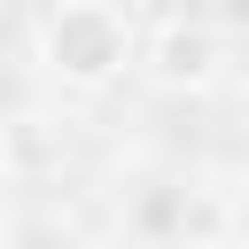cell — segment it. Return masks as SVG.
I'll return each mask as SVG.
<instances>
[{"mask_svg": "<svg viewBox=\"0 0 249 249\" xmlns=\"http://www.w3.org/2000/svg\"><path fill=\"white\" fill-rule=\"evenodd\" d=\"M47 47H54V62H62L70 78H101V70L124 62V23H117L109 8H86V0H78V8L54 16Z\"/></svg>", "mask_w": 249, "mask_h": 249, "instance_id": "cell-1", "label": "cell"}, {"mask_svg": "<svg viewBox=\"0 0 249 249\" xmlns=\"http://www.w3.org/2000/svg\"><path fill=\"white\" fill-rule=\"evenodd\" d=\"M163 70H171V78H179V70H187V78L210 70V39H202V31H171V39H163Z\"/></svg>", "mask_w": 249, "mask_h": 249, "instance_id": "cell-2", "label": "cell"}]
</instances>
